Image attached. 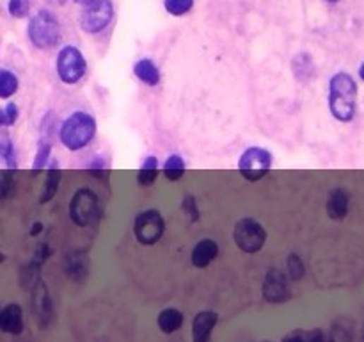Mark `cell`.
<instances>
[{
	"label": "cell",
	"mask_w": 364,
	"mask_h": 342,
	"mask_svg": "<svg viewBox=\"0 0 364 342\" xmlns=\"http://www.w3.org/2000/svg\"><path fill=\"white\" fill-rule=\"evenodd\" d=\"M18 105L16 104H8L4 109H2V114H0V123L2 126H9L18 119Z\"/></svg>",
	"instance_id": "4316f807"
},
{
	"label": "cell",
	"mask_w": 364,
	"mask_h": 342,
	"mask_svg": "<svg viewBox=\"0 0 364 342\" xmlns=\"http://www.w3.org/2000/svg\"><path fill=\"white\" fill-rule=\"evenodd\" d=\"M263 297L269 303H283L290 297V287H288L286 275L281 269H269L263 282Z\"/></svg>",
	"instance_id": "30bf717a"
},
{
	"label": "cell",
	"mask_w": 364,
	"mask_h": 342,
	"mask_svg": "<svg viewBox=\"0 0 364 342\" xmlns=\"http://www.w3.org/2000/svg\"><path fill=\"white\" fill-rule=\"evenodd\" d=\"M18 91V78L11 71L2 70L0 71V98H9Z\"/></svg>",
	"instance_id": "44dd1931"
},
{
	"label": "cell",
	"mask_w": 364,
	"mask_h": 342,
	"mask_svg": "<svg viewBox=\"0 0 364 342\" xmlns=\"http://www.w3.org/2000/svg\"><path fill=\"white\" fill-rule=\"evenodd\" d=\"M286 273L288 276H290L291 280H301L302 276H304V264H302L301 261V256L295 255V253H291L290 256H288V261H286Z\"/></svg>",
	"instance_id": "cb8c5ba5"
},
{
	"label": "cell",
	"mask_w": 364,
	"mask_h": 342,
	"mask_svg": "<svg viewBox=\"0 0 364 342\" xmlns=\"http://www.w3.org/2000/svg\"><path fill=\"white\" fill-rule=\"evenodd\" d=\"M327 342H353L352 334H350L348 328H345L343 324H334L329 331Z\"/></svg>",
	"instance_id": "d4e9b609"
},
{
	"label": "cell",
	"mask_w": 364,
	"mask_h": 342,
	"mask_svg": "<svg viewBox=\"0 0 364 342\" xmlns=\"http://www.w3.org/2000/svg\"><path fill=\"white\" fill-rule=\"evenodd\" d=\"M13 184H15V180H13L11 173L8 170L2 171V180H0V193H2V198H9V194L13 191Z\"/></svg>",
	"instance_id": "f546056e"
},
{
	"label": "cell",
	"mask_w": 364,
	"mask_h": 342,
	"mask_svg": "<svg viewBox=\"0 0 364 342\" xmlns=\"http://www.w3.org/2000/svg\"><path fill=\"white\" fill-rule=\"evenodd\" d=\"M164 173L169 180H180L185 173V163L180 155L173 153V155L167 157L166 164H164Z\"/></svg>",
	"instance_id": "ffe728a7"
},
{
	"label": "cell",
	"mask_w": 364,
	"mask_h": 342,
	"mask_svg": "<svg viewBox=\"0 0 364 342\" xmlns=\"http://www.w3.org/2000/svg\"><path fill=\"white\" fill-rule=\"evenodd\" d=\"M217 324V314L212 310L199 312L192 323V341L194 342H210L212 331Z\"/></svg>",
	"instance_id": "7c38bea8"
},
{
	"label": "cell",
	"mask_w": 364,
	"mask_h": 342,
	"mask_svg": "<svg viewBox=\"0 0 364 342\" xmlns=\"http://www.w3.org/2000/svg\"><path fill=\"white\" fill-rule=\"evenodd\" d=\"M164 230H166V223H164L162 214L159 211H154V208L140 212L135 220V225H133L137 241L146 246L159 242L164 235Z\"/></svg>",
	"instance_id": "52a82bcc"
},
{
	"label": "cell",
	"mask_w": 364,
	"mask_h": 342,
	"mask_svg": "<svg viewBox=\"0 0 364 342\" xmlns=\"http://www.w3.org/2000/svg\"><path fill=\"white\" fill-rule=\"evenodd\" d=\"M32 312L41 328L47 326L48 321L51 319V303L44 282H37L32 290Z\"/></svg>",
	"instance_id": "8fae6325"
},
{
	"label": "cell",
	"mask_w": 364,
	"mask_h": 342,
	"mask_svg": "<svg viewBox=\"0 0 364 342\" xmlns=\"http://www.w3.org/2000/svg\"><path fill=\"white\" fill-rule=\"evenodd\" d=\"M77 4H82V6H91L95 4V2H98V0H75Z\"/></svg>",
	"instance_id": "4dcf8cb0"
},
{
	"label": "cell",
	"mask_w": 364,
	"mask_h": 342,
	"mask_svg": "<svg viewBox=\"0 0 364 342\" xmlns=\"http://www.w3.org/2000/svg\"><path fill=\"white\" fill-rule=\"evenodd\" d=\"M219 244L214 239H202L192 249V264L195 268H206L217 259Z\"/></svg>",
	"instance_id": "5bb4252c"
},
{
	"label": "cell",
	"mask_w": 364,
	"mask_h": 342,
	"mask_svg": "<svg viewBox=\"0 0 364 342\" xmlns=\"http://www.w3.org/2000/svg\"><path fill=\"white\" fill-rule=\"evenodd\" d=\"M48 157H50V145H48V143L41 141L40 148H37V153H36V159H34V164H32L34 173H37V171L43 170V167L47 166Z\"/></svg>",
	"instance_id": "484cf974"
},
{
	"label": "cell",
	"mask_w": 364,
	"mask_h": 342,
	"mask_svg": "<svg viewBox=\"0 0 364 342\" xmlns=\"http://www.w3.org/2000/svg\"><path fill=\"white\" fill-rule=\"evenodd\" d=\"M41 228H43V225L36 223V225H34L32 232H30V235H37V234H40V232H41Z\"/></svg>",
	"instance_id": "1f68e13d"
},
{
	"label": "cell",
	"mask_w": 364,
	"mask_h": 342,
	"mask_svg": "<svg viewBox=\"0 0 364 342\" xmlns=\"http://www.w3.org/2000/svg\"><path fill=\"white\" fill-rule=\"evenodd\" d=\"M0 153H2V159L6 160V164H8L9 167H16V163L13 160V157H15V150H13L11 143H9V139L2 138V143H0Z\"/></svg>",
	"instance_id": "f1b7e54d"
},
{
	"label": "cell",
	"mask_w": 364,
	"mask_h": 342,
	"mask_svg": "<svg viewBox=\"0 0 364 342\" xmlns=\"http://www.w3.org/2000/svg\"><path fill=\"white\" fill-rule=\"evenodd\" d=\"M112 16H114V8L111 0H98L84 9L80 15V27L85 33L96 34L111 23Z\"/></svg>",
	"instance_id": "9c48e42d"
},
{
	"label": "cell",
	"mask_w": 364,
	"mask_h": 342,
	"mask_svg": "<svg viewBox=\"0 0 364 342\" xmlns=\"http://www.w3.org/2000/svg\"><path fill=\"white\" fill-rule=\"evenodd\" d=\"M0 328L4 334L20 335L23 331V312L18 303H9L0 312Z\"/></svg>",
	"instance_id": "4fadbf2b"
},
{
	"label": "cell",
	"mask_w": 364,
	"mask_h": 342,
	"mask_svg": "<svg viewBox=\"0 0 364 342\" xmlns=\"http://www.w3.org/2000/svg\"><path fill=\"white\" fill-rule=\"evenodd\" d=\"M272 167V153L260 146H250L240 155L238 170L247 180L256 182L263 179Z\"/></svg>",
	"instance_id": "277c9868"
},
{
	"label": "cell",
	"mask_w": 364,
	"mask_h": 342,
	"mask_svg": "<svg viewBox=\"0 0 364 342\" xmlns=\"http://www.w3.org/2000/svg\"><path fill=\"white\" fill-rule=\"evenodd\" d=\"M357 84L348 73L339 71L329 82V109L339 122H352L356 116Z\"/></svg>",
	"instance_id": "6da1fadb"
},
{
	"label": "cell",
	"mask_w": 364,
	"mask_h": 342,
	"mask_svg": "<svg viewBox=\"0 0 364 342\" xmlns=\"http://www.w3.org/2000/svg\"><path fill=\"white\" fill-rule=\"evenodd\" d=\"M98 196L91 189H78L70 201V218L78 227H89L98 218Z\"/></svg>",
	"instance_id": "8992f818"
},
{
	"label": "cell",
	"mask_w": 364,
	"mask_h": 342,
	"mask_svg": "<svg viewBox=\"0 0 364 342\" xmlns=\"http://www.w3.org/2000/svg\"><path fill=\"white\" fill-rule=\"evenodd\" d=\"M87 64L77 47H64L57 56V73L66 84H77L85 75Z\"/></svg>",
	"instance_id": "ba28073f"
},
{
	"label": "cell",
	"mask_w": 364,
	"mask_h": 342,
	"mask_svg": "<svg viewBox=\"0 0 364 342\" xmlns=\"http://www.w3.org/2000/svg\"><path fill=\"white\" fill-rule=\"evenodd\" d=\"M29 37L37 49H54L61 41V25L50 11H40L29 22Z\"/></svg>",
	"instance_id": "3957f363"
},
{
	"label": "cell",
	"mask_w": 364,
	"mask_h": 342,
	"mask_svg": "<svg viewBox=\"0 0 364 342\" xmlns=\"http://www.w3.org/2000/svg\"><path fill=\"white\" fill-rule=\"evenodd\" d=\"M29 0H9V13L16 18H23V16L29 15Z\"/></svg>",
	"instance_id": "83f0119b"
},
{
	"label": "cell",
	"mask_w": 364,
	"mask_h": 342,
	"mask_svg": "<svg viewBox=\"0 0 364 342\" xmlns=\"http://www.w3.org/2000/svg\"><path fill=\"white\" fill-rule=\"evenodd\" d=\"M233 239H235L236 246L245 253H256L263 248L267 241V232L262 227V223H257L256 220H240L235 225V232H233Z\"/></svg>",
	"instance_id": "5b68a950"
},
{
	"label": "cell",
	"mask_w": 364,
	"mask_h": 342,
	"mask_svg": "<svg viewBox=\"0 0 364 342\" xmlns=\"http://www.w3.org/2000/svg\"><path fill=\"white\" fill-rule=\"evenodd\" d=\"M363 338H364V330H363Z\"/></svg>",
	"instance_id": "e575fe53"
},
{
	"label": "cell",
	"mask_w": 364,
	"mask_h": 342,
	"mask_svg": "<svg viewBox=\"0 0 364 342\" xmlns=\"http://www.w3.org/2000/svg\"><path fill=\"white\" fill-rule=\"evenodd\" d=\"M164 6H166V11L171 13L174 16H183L194 6V0H164Z\"/></svg>",
	"instance_id": "603a6c76"
},
{
	"label": "cell",
	"mask_w": 364,
	"mask_h": 342,
	"mask_svg": "<svg viewBox=\"0 0 364 342\" xmlns=\"http://www.w3.org/2000/svg\"><path fill=\"white\" fill-rule=\"evenodd\" d=\"M359 77L364 81V63L360 64V68H359Z\"/></svg>",
	"instance_id": "d6a6232c"
},
{
	"label": "cell",
	"mask_w": 364,
	"mask_h": 342,
	"mask_svg": "<svg viewBox=\"0 0 364 342\" xmlns=\"http://www.w3.org/2000/svg\"><path fill=\"white\" fill-rule=\"evenodd\" d=\"M283 342H325V337L320 330H315V331L298 330V331H291V334H288L286 337L283 338Z\"/></svg>",
	"instance_id": "7402d4cb"
},
{
	"label": "cell",
	"mask_w": 364,
	"mask_h": 342,
	"mask_svg": "<svg viewBox=\"0 0 364 342\" xmlns=\"http://www.w3.org/2000/svg\"><path fill=\"white\" fill-rule=\"evenodd\" d=\"M183 324V314L178 309H166L159 316V326L164 334H174Z\"/></svg>",
	"instance_id": "d6986e66"
},
{
	"label": "cell",
	"mask_w": 364,
	"mask_h": 342,
	"mask_svg": "<svg viewBox=\"0 0 364 342\" xmlns=\"http://www.w3.org/2000/svg\"><path fill=\"white\" fill-rule=\"evenodd\" d=\"M325 208H327L331 220H343L346 216V212H348V194L343 189H334L329 196Z\"/></svg>",
	"instance_id": "9a60e30c"
},
{
	"label": "cell",
	"mask_w": 364,
	"mask_h": 342,
	"mask_svg": "<svg viewBox=\"0 0 364 342\" xmlns=\"http://www.w3.org/2000/svg\"><path fill=\"white\" fill-rule=\"evenodd\" d=\"M157 177H159V159L153 155L146 157L139 173H137V182L140 187H150L157 180Z\"/></svg>",
	"instance_id": "ac0fdd59"
},
{
	"label": "cell",
	"mask_w": 364,
	"mask_h": 342,
	"mask_svg": "<svg viewBox=\"0 0 364 342\" xmlns=\"http://www.w3.org/2000/svg\"><path fill=\"white\" fill-rule=\"evenodd\" d=\"M59 182H61V170L59 164L54 163L50 167H48V175L47 180H44L43 191H41L40 201L41 204H48L51 198L57 194V189H59Z\"/></svg>",
	"instance_id": "2e32d148"
},
{
	"label": "cell",
	"mask_w": 364,
	"mask_h": 342,
	"mask_svg": "<svg viewBox=\"0 0 364 342\" xmlns=\"http://www.w3.org/2000/svg\"><path fill=\"white\" fill-rule=\"evenodd\" d=\"M96 134V122L91 114L84 111H77L64 119L61 125V143L71 152L85 148L92 141Z\"/></svg>",
	"instance_id": "7a4b0ae2"
},
{
	"label": "cell",
	"mask_w": 364,
	"mask_h": 342,
	"mask_svg": "<svg viewBox=\"0 0 364 342\" xmlns=\"http://www.w3.org/2000/svg\"><path fill=\"white\" fill-rule=\"evenodd\" d=\"M329 2H336V0H329Z\"/></svg>",
	"instance_id": "836d02e7"
},
{
	"label": "cell",
	"mask_w": 364,
	"mask_h": 342,
	"mask_svg": "<svg viewBox=\"0 0 364 342\" xmlns=\"http://www.w3.org/2000/svg\"><path fill=\"white\" fill-rule=\"evenodd\" d=\"M133 71H135V77L147 86H157L160 82L159 68L154 66L153 61L150 59L137 61L135 66H133Z\"/></svg>",
	"instance_id": "e0dca14e"
}]
</instances>
